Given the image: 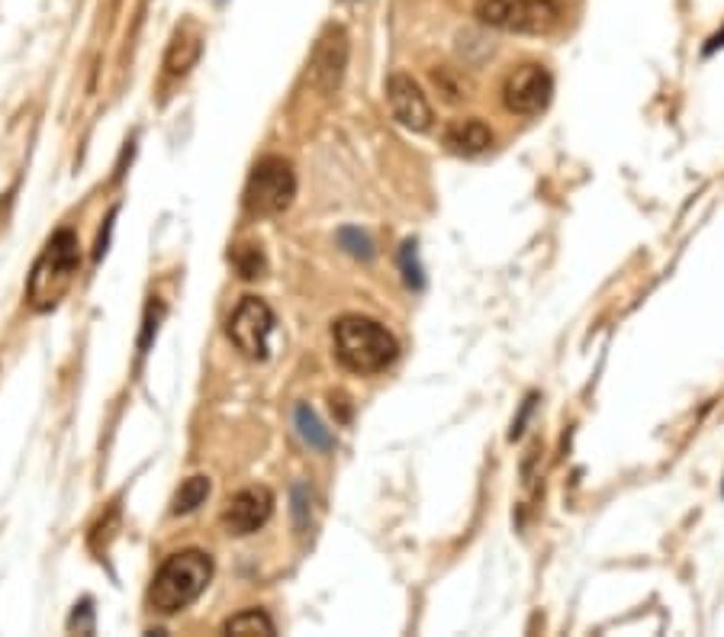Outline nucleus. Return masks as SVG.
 I'll list each match as a JSON object with an SVG mask.
<instances>
[{
    "instance_id": "4",
    "label": "nucleus",
    "mask_w": 724,
    "mask_h": 637,
    "mask_svg": "<svg viewBox=\"0 0 724 637\" xmlns=\"http://www.w3.org/2000/svg\"><path fill=\"white\" fill-rule=\"evenodd\" d=\"M297 196V175L293 165L280 155H264L262 161H255L249 181H245V213L255 219H267V216H280Z\"/></svg>"
},
{
    "instance_id": "9",
    "label": "nucleus",
    "mask_w": 724,
    "mask_h": 637,
    "mask_svg": "<svg viewBox=\"0 0 724 637\" xmlns=\"http://www.w3.org/2000/svg\"><path fill=\"white\" fill-rule=\"evenodd\" d=\"M274 515V493L267 486H249L236 493L222 509V528L236 538L255 534Z\"/></svg>"
},
{
    "instance_id": "5",
    "label": "nucleus",
    "mask_w": 724,
    "mask_h": 637,
    "mask_svg": "<svg viewBox=\"0 0 724 637\" xmlns=\"http://www.w3.org/2000/svg\"><path fill=\"white\" fill-rule=\"evenodd\" d=\"M560 0H476V20L503 33L541 36L560 23Z\"/></svg>"
},
{
    "instance_id": "10",
    "label": "nucleus",
    "mask_w": 724,
    "mask_h": 637,
    "mask_svg": "<svg viewBox=\"0 0 724 637\" xmlns=\"http://www.w3.org/2000/svg\"><path fill=\"white\" fill-rule=\"evenodd\" d=\"M387 100H390V110H394V120L399 127L412 129V132H429L432 129V104L429 97L422 94V87L409 77V74H390L387 81Z\"/></svg>"
},
{
    "instance_id": "14",
    "label": "nucleus",
    "mask_w": 724,
    "mask_h": 637,
    "mask_svg": "<svg viewBox=\"0 0 724 637\" xmlns=\"http://www.w3.org/2000/svg\"><path fill=\"white\" fill-rule=\"evenodd\" d=\"M226 635H236V637H270L277 628H274V622L264 615L262 609H249V612H239L236 618H229L226 622V628H222Z\"/></svg>"
},
{
    "instance_id": "19",
    "label": "nucleus",
    "mask_w": 724,
    "mask_h": 637,
    "mask_svg": "<svg viewBox=\"0 0 724 637\" xmlns=\"http://www.w3.org/2000/svg\"><path fill=\"white\" fill-rule=\"evenodd\" d=\"M68 632L71 635H94V609L90 599H84L81 605H74L71 618H68Z\"/></svg>"
},
{
    "instance_id": "13",
    "label": "nucleus",
    "mask_w": 724,
    "mask_h": 637,
    "mask_svg": "<svg viewBox=\"0 0 724 637\" xmlns=\"http://www.w3.org/2000/svg\"><path fill=\"white\" fill-rule=\"evenodd\" d=\"M297 432H300V438L313 447V450H323V454H326V450L335 447L331 432L316 419V412H313L310 406H297Z\"/></svg>"
},
{
    "instance_id": "2",
    "label": "nucleus",
    "mask_w": 724,
    "mask_h": 637,
    "mask_svg": "<svg viewBox=\"0 0 724 637\" xmlns=\"http://www.w3.org/2000/svg\"><path fill=\"white\" fill-rule=\"evenodd\" d=\"M213 579V557L203 551H181L171 554L148 589V605L161 615H178L191 602H197L203 589Z\"/></svg>"
},
{
    "instance_id": "3",
    "label": "nucleus",
    "mask_w": 724,
    "mask_h": 637,
    "mask_svg": "<svg viewBox=\"0 0 724 637\" xmlns=\"http://www.w3.org/2000/svg\"><path fill=\"white\" fill-rule=\"evenodd\" d=\"M77 249L81 245H77V236L71 229H59L49 239L46 252L36 257L29 284H26V300H29L33 310L46 313V310H52L65 297V290L71 287L74 274H77V264H81V252Z\"/></svg>"
},
{
    "instance_id": "21",
    "label": "nucleus",
    "mask_w": 724,
    "mask_h": 637,
    "mask_svg": "<svg viewBox=\"0 0 724 637\" xmlns=\"http://www.w3.org/2000/svg\"><path fill=\"white\" fill-rule=\"evenodd\" d=\"M722 46H724V29L719 33V36H712V43H709V49H705V52H715V49H722Z\"/></svg>"
},
{
    "instance_id": "7",
    "label": "nucleus",
    "mask_w": 724,
    "mask_h": 637,
    "mask_svg": "<svg viewBox=\"0 0 724 637\" xmlns=\"http://www.w3.org/2000/svg\"><path fill=\"white\" fill-rule=\"evenodd\" d=\"M229 338L232 345L249 358V361H264L270 351V332H274V313L270 307L258 297H245L236 313L229 316Z\"/></svg>"
},
{
    "instance_id": "17",
    "label": "nucleus",
    "mask_w": 724,
    "mask_h": 637,
    "mask_svg": "<svg viewBox=\"0 0 724 637\" xmlns=\"http://www.w3.org/2000/svg\"><path fill=\"white\" fill-rule=\"evenodd\" d=\"M338 245H341L348 255L361 257V261H371V257H374V245H371V239H367L361 229H351V226L341 229V232H338Z\"/></svg>"
},
{
    "instance_id": "8",
    "label": "nucleus",
    "mask_w": 724,
    "mask_h": 637,
    "mask_svg": "<svg viewBox=\"0 0 724 637\" xmlns=\"http://www.w3.org/2000/svg\"><path fill=\"white\" fill-rule=\"evenodd\" d=\"M348 56H351V39H348L345 26L329 23L323 29V36L316 39L313 56H310V84L319 94L338 91V84L345 77V68H348Z\"/></svg>"
},
{
    "instance_id": "18",
    "label": "nucleus",
    "mask_w": 724,
    "mask_h": 637,
    "mask_svg": "<svg viewBox=\"0 0 724 637\" xmlns=\"http://www.w3.org/2000/svg\"><path fill=\"white\" fill-rule=\"evenodd\" d=\"M399 264H402V277H406V284L415 287V290H422L425 280H422V267H419V261H415V242H406V245H402Z\"/></svg>"
},
{
    "instance_id": "12",
    "label": "nucleus",
    "mask_w": 724,
    "mask_h": 637,
    "mask_svg": "<svg viewBox=\"0 0 724 637\" xmlns=\"http://www.w3.org/2000/svg\"><path fill=\"white\" fill-rule=\"evenodd\" d=\"M445 145H448V152H455L461 158L483 155L493 145V129L486 127L483 120H476V117L455 120L451 127L445 129Z\"/></svg>"
},
{
    "instance_id": "1",
    "label": "nucleus",
    "mask_w": 724,
    "mask_h": 637,
    "mask_svg": "<svg viewBox=\"0 0 724 637\" xmlns=\"http://www.w3.org/2000/svg\"><path fill=\"white\" fill-rule=\"evenodd\" d=\"M331 338H335V358L341 361V368L361 377L387 371L399 358L396 338L374 318L341 316L331 325Z\"/></svg>"
},
{
    "instance_id": "15",
    "label": "nucleus",
    "mask_w": 724,
    "mask_h": 637,
    "mask_svg": "<svg viewBox=\"0 0 724 637\" xmlns=\"http://www.w3.org/2000/svg\"><path fill=\"white\" fill-rule=\"evenodd\" d=\"M206 496H209V480L206 477H191V480L181 483V490L171 503V512L174 515H191L206 503Z\"/></svg>"
},
{
    "instance_id": "11",
    "label": "nucleus",
    "mask_w": 724,
    "mask_h": 637,
    "mask_svg": "<svg viewBox=\"0 0 724 637\" xmlns=\"http://www.w3.org/2000/svg\"><path fill=\"white\" fill-rule=\"evenodd\" d=\"M200 56H203V33H200L197 23L178 26L168 43V52H165V74L184 77L200 62Z\"/></svg>"
},
{
    "instance_id": "20",
    "label": "nucleus",
    "mask_w": 724,
    "mask_h": 637,
    "mask_svg": "<svg viewBox=\"0 0 724 637\" xmlns=\"http://www.w3.org/2000/svg\"><path fill=\"white\" fill-rule=\"evenodd\" d=\"M306 506H310V503H306V486H297V490H293V515H297V528H306V515H310Z\"/></svg>"
},
{
    "instance_id": "16",
    "label": "nucleus",
    "mask_w": 724,
    "mask_h": 637,
    "mask_svg": "<svg viewBox=\"0 0 724 637\" xmlns=\"http://www.w3.org/2000/svg\"><path fill=\"white\" fill-rule=\"evenodd\" d=\"M229 257H232V264H236L239 277H245V280L264 277V271H267V261H264L262 245H255V242H249V245H236Z\"/></svg>"
},
{
    "instance_id": "6",
    "label": "nucleus",
    "mask_w": 724,
    "mask_h": 637,
    "mask_svg": "<svg viewBox=\"0 0 724 637\" xmlns=\"http://www.w3.org/2000/svg\"><path fill=\"white\" fill-rule=\"evenodd\" d=\"M554 97V77L544 64H519L503 84V104L516 117H538Z\"/></svg>"
}]
</instances>
